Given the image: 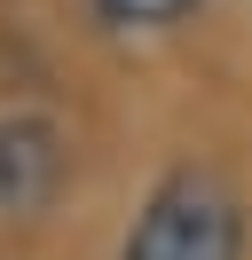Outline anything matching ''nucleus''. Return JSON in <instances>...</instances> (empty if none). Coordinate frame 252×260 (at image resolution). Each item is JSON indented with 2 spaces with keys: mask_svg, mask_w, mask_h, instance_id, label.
I'll use <instances>...</instances> for the list:
<instances>
[{
  "mask_svg": "<svg viewBox=\"0 0 252 260\" xmlns=\"http://www.w3.org/2000/svg\"><path fill=\"white\" fill-rule=\"evenodd\" d=\"M47 181H55V134H47L40 118H8V126H0V205L8 213L40 205Z\"/></svg>",
  "mask_w": 252,
  "mask_h": 260,
  "instance_id": "nucleus-2",
  "label": "nucleus"
},
{
  "mask_svg": "<svg viewBox=\"0 0 252 260\" xmlns=\"http://www.w3.org/2000/svg\"><path fill=\"white\" fill-rule=\"evenodd\" d=\"M236 252H244V213L197 166L158 181L134 237H126V260H236Z\"/></svg>",
  "mask_w": 252,
  "mask_h": 260,
  "instance_id": "nucleus-1",
  "label": "nucleus"
},
{
  "mask_svg": "<svg viewBox=\"0 0 252 260\" xmlns=\"http://www.w3.org/2000/svg\"><path fill=\"white\" fill-rule=\"evenodd\" d=\"M197 0H94V16L118 24V32H158V24H181Z\"/></svg>",
  "mask_w": 252,
  "mask_h": 260,
  "instance_id": "nucleus-3",
  "label": "nucleus"
}]
</instances>
